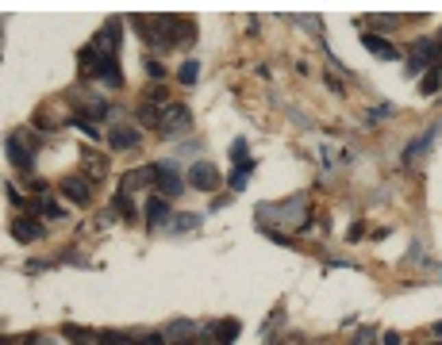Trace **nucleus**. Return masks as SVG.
<instances>
[{
  "label": "nucleus",
  "instance_id": "f257e3e1",
  "mask_svg": "<svg viewBox=\"0 0 442 345\" xmlns=\"http://www.w3.org/2000/svg\"><path fill=\"white\" fill-rule=\"evenodd\" d=\"M254 219H258L262 230H269L273 222H281V227H300V230L312 227L304 196H293V200H281V203H262V207L254 211Z\"/></svg>",
  "mask_w": 442,
  "mask_h": 345
},
{
  "label": "nucleus",
  "instance_id": "f03ea898",
  "mask_svg": "<svg viewBox=\"0 0 442 345\" xmlns=\"http://www.w3.org/2000/svg\"><path fill=\"white\" fill-rule=\"evenodd\" d=\"M81 73H85V77H100L108 88H123V73H119L116 54H104V50H97V47L81 50Z\"/></svg>",
  "mask_w": 442,
  "mask_h": 345
},
{
  "label": "nucleus",
  "instance_id": "7ed1b4c3",
  "mask_svg": "<svg viewBox=\"0 0 442 345\" xmlns=\"http://www.w3.org/2000/svg\"><path fill=\"white\" fill-rule=\"evenodd\" d=\"M188 127H193V115H188L185 104L169 100L166 107H158V127L154 131L162 134V138H181V134H188Z\"/></svg>",
  "mask_w": 442,
  "mask_h": 345
},
{
  "label": "nucleus",
  "instance_id": "20e7f679",
  "mask_svg": "<svg viewBox=\"0 0 442 345\" xmlns=\"http://www.w3.org/2000/svg\"><path fill=\"white\" fill-rule=\"evenodd\" d=\"M138 31H143V38H147L154 50H173L169 47V31H166V16H135L131 19Z\"/></svg>",
  "mask_w": 442,
  "mask_h": 345
},
{
  "label": "nucleus",
  "instance_id": "39448f33",
  "mask_svg": "<svg viewBox=\"0 0 442 345\" xmlns=\"http://www.w3.org/2000/svg\"><path fill=\"white\" fill-rule=\"evenodd\" d=\"M166 31H169V47L173 50H185L197 42V23L188 16H166Z\"/></svg>",
  "mask_w": 442,
  "mask_h": 345
},
{
  "label": "nucleus",
  "instance_id": "423d86ee",
  "mask_svg": "<svg viewBox=\"0 0 442 345\" xmlns=\"http://www.w3.org/2000/svg\"><path fill=\"white\" fill-rule=\"evenodd\" d=\"M434 62H439V42L434 38H419L412 58H408V77L423 73V69H434Z\"/></svg>",
  "mask_w": 442,
  "mask_h": 345
},
{
  "label": "nucleus",
  "instance_id": "0eeeda50",
  "mask_svg": "<svg viewBox=\"0 0 442 345\" xmlns=\"http://www.w3.org/2000/svg\"><path fill=\"white\" fill-rule=\"evenodd\" d=\"M185 181L193 184L197 192H216L219 169H216L212 162H193V165H188V172H185Z\"/></svg>",
  "mask_w": 442,
  "mask_h": 345
},
{
  "label": "nucleus",
  "instance_id": "6e6552de",
  "mask_svg": "<svg viewBox=\"0 0 442 345\" xmlns=\"http://www.w3.org/2000/svg\"><path fill=\"white\" fill-rule=\"evenodd\" d=\"M4 153H8V162L16 165V169L31 172V165H35V153H31V146L23 142V131L8 134V142H4Z\"/></svg>",
  "mask_w": 442,
  "mask_h": 345
},
{
  "label": "nucleus",
  "instance_id": "1a4fd4ad",
  "mask_svg": "<svg viewBox=\"0 0 442 345\" xmlns=\"http://www.w3.org/2000/svg\"><path fill=\"white\" fill-rule=\"evenodd\" d=\"M154 192L162 196V200H173V196H181V177H177V165H173V162H158Z\"/></svg>",
  "mask_w": 442,
  "mask_h": 345
},
{
  "label": "nucleus",
  "instance_id": "9d476101",
  "mask_svg": "<svg viewBox=\"0 0 442 345\" xmlns=\"http://www.w3.org/2000/svg\"><path fill=\"white\" fill-rule=\"evenodd\" d=\"M8 234L16 242H39L42 234H47V227H42V222H35L31 215H16V219L8 222Z\"/></svg>",
  "mask_w": 442,
  "mask_h": 345
},
{
  "label": "nucleus",
  "instance_id": "9b49d317",
  "mask_svg": "<svg viewBox=\"0 0 442 345\" xmlns=\"http://www.w3.org/2000/svg\"><path fill=\"white\" fill-rule=\"evenodd\" d=\"M204 330L216 337L219 345H231L238 334H243V322H238V318H219V322H208Z\"/></svg>",
  "mask_w": 442,
  "mask_h": 345
},
{
  "label": "nucleus",
  "instance_id": "f8f14e48",
  "mask_svg": "<svg viewBox=\"0 0 442 345\" xmlns=\"http://www.w3.org/2000/svg\"><path fill=\"white\" fill-rule=\"evenodd\" d=\"M158 181V165H143V169H131L123 177V188L119 192H135V188H154Z\"/></svg>",
  "mask_w": 442,
  "mask_h": 345
},
{
  "label": "nucleus",
  "instance_id": "ddd939ff",
  "mask_svg": "<svg viewBox=\"0 0 442 345\" xmlns=\"http://www.w3.org/2000/svg\"><path fill=\"white\" fill-rule=\"evenodd\" d=\"M58 192L66 196L69 203H77V207H85V203H88V181H81V177H66V181L58 184Z\"/></svg>",
  "mask_w": 442,
  "mask_h": 345
},
{
  "label": "nucleus",
  "instance_id": "4468645a",
  "mask_svg": "<svg viewBox=\"0 0 442 345\" xmlns=\"http://www.w3.org/2000/svg\"><path fill=\"white\" fill-rule=\"evenodd\" d=\"M138 142H143V134H138L135 127H112V131H108V146H112V150H135Z\"/></svg>",
  "mask_w": 442,
  "mask_h": 345
},
{
  "label": "nucleus",
  "instance_id": "2eb2a0df",
  "mask_svg": "<svg viewBox=\"0 0 442 345\" xmlns=\"http://www.w3.org/2000/svg\"><path fill=\"white\" fill-rule=\"evenodd\" d=\"M362 47L369 50V54L384 58V62H393V58H396V47H393L384 35H377V31H365V35H362Z\"/></svg>",
  "mask_w": 442,
  "mask_h": 345
},
{
  "label": "nucleus",
  "instance_id": "dca6fc26",
  "mask_svg": "<svg viewBox=\"0 0 442 345\" xmlns=\"http://www.w3.org/2000/svg\"><path fill=\"white\" fill-rule=\"evenodd\" d=\"M143 215H147V222H150V227H162V222H169V203L162 200V196H154V200H147Z\"/></svg>",
  "mask_w": 442,
  "mask_h": 345
},
{
  "label": "nucleus",
  "instance_id": "f3484780",
  "mask_svg": "<svg viewBox=\"0 0 442 345\" xmlns=\"http://www.w3.org/2000/svg\"><path fill=\"white\" fill-rule=\"evenodd\" d=\"M434 131H439V127H431V131H423L419 138H415V142H408V146H404V165H412L415 157H419V153L434 142Z\"/></svg>",
  "mask_w": 442,
  "mask_h": 345
},
{
  "label": "nucleus",
  "instance_id": "a211bd4d",
  "mask_svg": "<svg viewBox=\"0 0 442 345\" xmlns=\"http://www.w3.org/2000/svg\"><path fill=\"white\" fill-rule=\"evenodd\" d=\"M93 47H97V50H104V54H116V47H119V23H116V19H112V23H108L104 31H100Z\"/></svg>",
  "mask_w": 442,
  "mask_h": 345
},
{
  "label": "nucleus",
  "instance_id": "6ab92c4d",
  "mask_svg": "<svg viewBox=\"0 0 442 345\" xmlns=\"http://www.w3.org/2000/svg\"><path fill=\"white\" fill-rule=\"evenodd\" d=\"M200 222H204V215H197V211H185V215H173L169 230H173V234H185V230H197Z\"/></svg>",
  "mask_w": 442,
  "mask_h": 345
},
{
  "label": "nucleus",
  "instance_id": "aec40b11",
  "mask_svg": "<svg viewBox=\"0 0 442 345\" xmlns=\"http://www.w3.org/2000/svg\"><path fill=\"white\" fill-rule=\"evenodd\" d=\"M188 334H197V322L193 318H177V322L166 326V342H177V337H188Z\"/></svg>",
  "mask_w": 442,
  "mask_h": 345
},
{
  "label": "nucleus",
  "instance_id": "412c9836",
  "mask_svg": "<svg viewBox=\"0 0 442 345\" xmlns=\"http://www.w3.org/2000/svg\"><path fill=\"white\" fill-rule=\"evenodd\" d=\"M81 100H85L81 107H85V115H88V119H104V115L112 112V107H108V100H100V96H81Z\"/></svg>",
  "mask_w": 442,
  "mask_h": 345
},
{
  "label": "nucleus",
  "instance_id": "4be33fe9",
  "mask_svg": "<svg viewBox=\"0 0 442 345\" xmlns=\"http://www.w3.org/2000/svg\"><path fill=\"white\" fill-rule=\"evenodd\" d=\"M112 211H116V215H123V219H135V215H138L127 192H116V196H112Z\"/></svg>",
  "mask_w": 442,
  "mask_h": 345
},
{
  "label": "nucleus",
  "instance_id": "5701e85b",
  "mask_svg": "<svg viewBox=\"0 0 442 345\" xmlns=\"http://www.w3.org/2000/svg\"><path fill=\"white\" fill-rule=\"evenodd\" d=\"M62 334L69 337V342H77V345H93V342H100V334H88V330H81V326H62Z\"/></svg>",
  "mask_w": 442,
  "mask_h": 345
},
{
  "label": "nucleus",
  "instance_id": "b1692460",
  "mask_svg": "<svg viewBox=\"0 0 442 345\" xmlns=\"http://www.w3.org/2000/svg\"><path fill=\"white\" fill-rule=\"evenodd\" d=\"M442 88V69L434 66V69H427V77H423V85H419V92L423 96H434Z\"/></svg>",
  "mask_w": 442,
  "mask_h": 345
},
{
  "label": "nucleus",
  "instance_id": "393cba45",
  "mask_svg": "<svg viewBox=\"0 0 442 345\" xmlns=\"http://www.w3.org/2000/svg\"><path fill=\"white\" fill-rule=\"evenodd\" d=\"M97 345H138V342H135L131 334H119V330H104Z\"/></svg>",
  "mask_w": 442,
  "mask_h": 345
},
{
  "label": "nucleus",
  "instance_id": "a878e982",
  "mask_svg": "<svg viewBox=\"0 0 442 345\" xmlns=\"http://www.w3.org/2000/svg\"><path fill=\"white\" fill-rule=\"evenodd\" d=\"M85 169H88V177H104V172H108V162H104V157H97V153H85Z\"/></svg>",
  "mask_w": 442,
  "mask_h": 345
},
{
  "label": "nucleus",
  "instance_id": "bb28decb",
  "mask_svg": "<svg viewBox=\"0 0 442 345\" xmlns=\"http://www.w3.org/2000/svg\"><path fill=\"white\" fill-rule=\"evenodd\" d=\"M177 81H181V85H197L200 81V62H185L181 73H177Z\"/></svg>",
  "mask_w": 442,
  "mask_h": 345
},
{
  "label": "nucleus",
  "instance_id": "cd10ccee",
  "mask_svg": "<svg viewBox=\"0 0 442 345\" xmlns=\"http://www.w3.org/2000/svg\"><path fill=\"white\" fill-rule=\"evenodd\" d=\"M35 211H39V215H50V219H58V215H62V207H58L54 200H47V196H42V200L35 203Z\"/></svg>",
  "mask_w": 442,
  "mask_h": 345
},
{
  "label": "nucleus",
  "instance_id": "c85d7f7f",
  "mask_svg": "<svg viewBox=\"0 0 442 345\" xmlns=\"http://www.w3.org/2000/svg\"><path fill=\"white\" fill-rule=\"evenodd\" d=\"M373 342H377V330H373V326H365V330H358V334H354L350 345H373Z\"/></svg>",
  "mask_w": 442,
  "mask_h": 345
},
{
  "label": "nucleus",
  "instance_id": "c756f323",
  "mask_svg": "<svg viewBox=\"0 0 442 345\" xmlns=\"http://www.w3.org/2000/svg\"><path fill=\"white\" fill-rule=\"evenodd\" d=\"M73 127H77V131H85L88 138H100V134H104V131H97V123H93V119H73Z\"/></svg>",
  "mask_w": 442,
  "mask_h": 345
},
{
  "label": "nucleus",
  "instance_id": "7c9ffc66",
  "mask_svg": "<svg viewBox=\"0 0 442 345\" xmlns=\"http://www.w3.org/2000/svg\"><path fill=\"white\" fill-rule=\"evenodd\" d=\"M147 73L154 77V81H162V77H166V66H162L158 58H147Z\"/></svg>",
  "mask_w": 442,
  "mask_h": 345
},
{
  "label": "nucleus",
  "instance_id": "2f4dec72",
  "mask_svg": "<svg viewBox=\"0 0 442 345\" xmlns=\"http://www.w3.org/2000/svg\"><path fill=\"white\" fill-rule=\"evenodd\" d=\"M62 265H88V261L85 257H77V249H62Z\"/></svg>",
  "mask_w": 442,
  "mask_h": 345
},
{
  "label": "nucleus",
  "instance_id": "473e14b6",
  "mask_svg": "<svg viewBox=\"0 0 442 345\" xmlns=\"http://www.w3.org/2000/svg\"><path fill=\"white\" fill-rule=\"evenodd\" d=\"M112 222H116V211H112V207H104V211L97 215V227H112Z\"/></svg>",
  "mask_w": 442,
  "mask_h": 345
},
{
  "label": "nucleus",
  "instance_id": "72a5a7b5",
  "mask_svg": "<svg viewBox=\"0 0 442 345\" xmlns=\"http://www.w3.org/2000/svg\"><path fill=\"white\" fill-rule=\"evenodd\" d=\"M246 177H250V172H238L235 169V177H231V192H243L246 188Z\"/></svg>",
  "mask_w": 442,
  "mask_h": 345
},
{
  "label": "nucleus",
  "instance_id": "f704fd0d",
  "mask_svg": "<svg viewBox=\"0 0 442 345\" xmlns=\"http://www.w3.org/2000/svg\"><path fill=\"white\" fill-rule=\"evenodd\" d=\"M4 192H8V200L16 203V207H27V200H23V196H20V188H12V184H8V188H4Z\"/></svg>",
  "mask_w": 442,
  "mask_h": 345
},
{
  "label": "nucleus",
  "instance_id": "c9c22d12",
  "mask_svg": "<svg viewBox=\"0 0 442 345\" xmlns=\"http://www.w3.org/2000/svg\"><path fill=\"white\" fill-rule=\"evenodd\" d=\"M166 342V334H147V337H138V345H162Z\"/></svg>",
  "mask_w": 442,
  "mask_h": 345
},
{
  "label": "nucleus",
  "instance_id": "e433bc0d",
  "mask_svg": "<svg viewBox=\"0 0 442 345\" xmlns=\"http://www.w3.org/2000/svg\"><path fill=\"white\" fill-rule=\"evenodd\" d=\"M384 345H404V337L396 330H384Z\"/></svg>",
  "mask_w": 442,
  "mask_h": 345
},
{
  "label": "nucleus",
  "instance_id": "4c0bfd02",
  "mask_svg": "<svg viewBox=\"0 0 442 345\" xmlns=\"http://www.w3.org/2000/svg\"><path fill=\"white\" fill-rule=\"evenodd\" d=\"M188 345H219V342H216V337H212V334H208V330H204V334H200L197 342H188Z\"/></svg>",
  "mask_w": 442,
  "mask_h": 345
},
{
  "label": "nucleus",
  "instance_id": "58836bf2",
  "mask_svg": "<svg viewBox=\"0 0 442 345\" xmlns=\"http://www.w3.org/2000/svg\"><path fill=\"white\" fill-rule=\"evenodd\" d=\"M27 345H50L47 337H27Z\"/></svg>",
  "mask_w": 442,
  "mask_h": 345
},
{
  "label": "nucleus",
  "instance_id": "ea45409f",
  "mask_svg": "<svg viewBox=\"0 0 442 345\" xmlns=\"http://www.w3.org/2000/svg\"><path fill=\"white\" fill-rule=\"evenodd\" d=\"M434 334H439V337H442V322H434Z\"/></svg>",
  "mask_w": 442,
  "mask_h": 345
}]
</instances>
